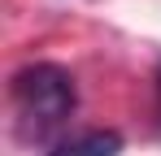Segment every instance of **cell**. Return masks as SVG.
<instances>
[{"label": "cell", "instance_id": "1", "mask_svg": "<svg viewBox=\"0 0 161 156\" xmlns=\"http://www.w3.org/2000/svg\"><path fill=\"white\" fill-rule=\"evenodd\" d=\"M9 104H13V130L22 143H48L61 126L74 117L79 108V87L70 70H61L53 61H35L22 65L9 82Z\"/></svg>", "mask_w": 161, "mask_h": 156}, {"label": "cell", "instance_id": "3", "mask_svg": "<svg viewBox=\"0 0 161 156\" xmlns=\"http://www.w3.org/2000/svg\"><path fill=\"white\" fill-rule=\"evenodd\" d=\"M157 100H161V70H157Z\"/></svg>", "mask_w": 161, "mask_h": 156}, {"label": "cell", "instance_id": "2", "mask_svg": "<svg viewBox=\"0 0 161 156\" xmlns=\"http://www.w3.org/2000/svg\"><path fill=\"white\" fill-rule=\"evenodd\" d=\"M122 152V134L118 130H83L74 139L53 143L44 156H118Z\"/></svg>", "mask_w": 161, "mask_h": 156}]
</instances>
